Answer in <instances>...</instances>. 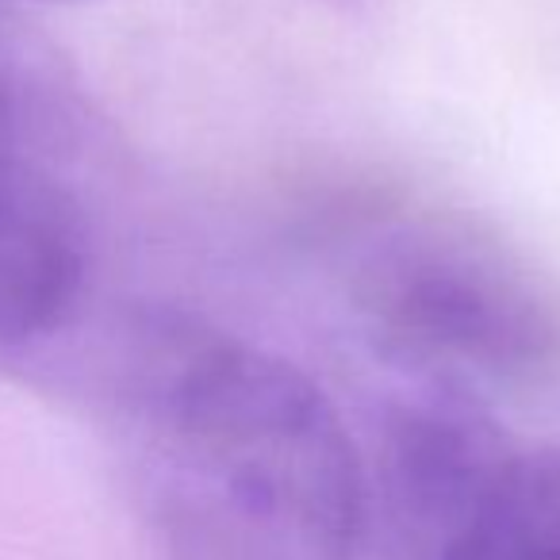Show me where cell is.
Returning <instances> with one entry per match:
<instances>
[{"mask_svg": "<svg viewBox=\"0 0 560 560\" xmlns=\"http://www.w3.org/2000/svg\"><path fill=\"white\" fill-rule=\"evenodd\" d=\"M131 396L170 560H353L365 476L342 415L304 369L165 327L139 353Z\"/></svg>", "mask_w": 560, "mask_h": 560, "instance_id": "obj_1", "label": "cell"}, {"mask_svg": "<svg viewBox=\"0 0 560 560\" xmlns=\"http://www.w3.org/2000/svg\"><path fill=\"white\" fill-rule=\"evenodd\" d=\"M0 35V350L66 327L89 277V231L73 188L50 165V104Z\"/></svg>", "mask_w": 560, "mask_h": 560, "instance_id": "obj_3", "label": "cell"}, {"mask_svg": "<svg viewBox=\"0 0 560 560\" xmlns=\"http://www.w3.org/2000/svg\"><path fill=\"white\" fill-rule=\"evenodd\" d=\"M361 319L392 361L476 388L560 365V307L537 277L465 226L411 223L365 249L353 272Z\"/></svg>", "mask_w": 560, "mask_h": 560, "instance_id": "obj_2", "label": "cell"}, {"mask_svg": "<svg viewBox=\"0 0 560 560\" xmlns=\"http://www.w3.org/2000/svg\"><path fill=\"white\" fill-rule=\"evenodd\" d=\"M438 560H560V445L514 453Z\"/></svg>", "mask_w": 560, "mask_h": 560, "instance_id": "obj_5", "label": "cell"}, {"mask_svg": "<svg viewBox=\"0 0 560 560\" xmlns=\"http://www.w3.org/2000/svg\"><path fill=\"white\" fill-rule=\"evenodd\" d=\"M514 453L518 450L491 419L480 392L419 376V384L388 407L381 438L384 503L411 552L438 560L488 499Z\"/></svg>", "mask_w": 560, "mask_h": 560, "instance_id": "obj_4", "label": "cell"}]
</instances>
